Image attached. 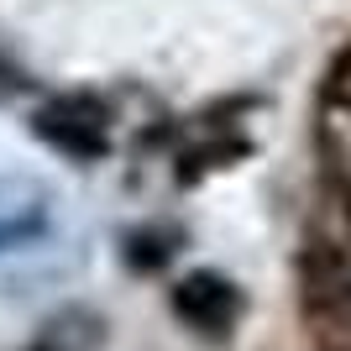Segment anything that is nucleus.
Returning a JSON list of instances; mask_svg holds the SVG:
<instances>
[{"label": "nucleus", "mask_w": 351, "mask_h": 351, "mask_svg": "<svg viewBox=\"0 0 351 351\" xmlns=\"http://www.w3.org/2000/svg\"><path fill=\"white\" fill-rule=\"evenodd\" d=\"M325 95H330V105H336V110H346V116H351V47L336 58L330 79H325Z\"/></svg>", "instance_id": "7ed1b4c3"}, {"label": "nucleus", "mask_w": 351, "mask_h": 351, "mask_svg": "<svg viewBox=\"0 0 351 351\" xmlns=\"http://www.w3.org/2000/svg\"><path fill=\"white\" fill-rule=\"evenodd\" d=\"M304 278L320 299H351V194L330 189L304 231Z\"/></svg>", "instance_id": "f257e3e1"}, {"label": "nucleus", "mask_w": 351, "mask_h": 351, "mask_svg": "<svg viewBox=\"0 0 351 351\" xmlns=\"http://www.w3.org/2000/svg\"><path fill=\"white\" fill-rule=\"evenodd\" d=\"M173 304H178V315H184L189 325H199L205 336L231 330V320H236V293H231V283L210 278V273H194L189 283H178Z\"/></svg>", "instance_id": "f03ea898"}]
</instances>
